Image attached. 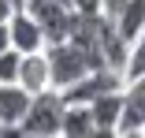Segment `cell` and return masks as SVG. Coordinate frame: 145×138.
Wrapping results in <instances>:
<instances>
[{
	"mask_svg": "<svg viewBox=\"0 0 145 138\" xmlns=\"http://www.w3.org/2000/svg\"><path fill=\"white\" fill-rule=\"evenodd\" d=\"M63 108H67V97L60 90H41L34 93L30 108L19 123V134L26 138H52V134H63Z\"/></svg>",
	"mask_w": 145,
	"mask_h": 138,
	"instance_id": "6da1fadb",
	"label": "cell"
},
{
	"mask_svg": "<svg viewBox=\"0 0 145 138\" xmlns=\"http://www.w3.org/2000/svg\"><path fill=\"white\" fill-rule=\"evenodd\" d=\"M45 56H48V82H52V90H67L71 82H78L86 71H93V64L86 60V52L74 41H52V45H45Z\"/></svg>",
	"mask_w": 145,
	"mask_h": 138,
	"instance_id": "7a4b0ae2",
	"label": "cell"
},
{
	"mask_svg": "<svg viewBox=\"0 0 145 138\" xmlns=\"http://www.w3.org/2000/svg\"><path fill=\"white\" fill-rule=\"evenodd\" d=\"M26 11H30L41 26L45 41H67V30H71V19H74V8L67 4V0H26L22 4Z\"/></svg>",
	"mask_w": 145,
	"mask_h": 138,
	"instance_id": "3957f363",
	"label": "cell"
},
{
	"mask_svg": "<svg viewBox=\"0 0 145 138\" xmlns=\"http://www.w3.org/2000/svg\"><path fill=\"white\" fill-rule=\"evenodd\" d=\"M34 93L22 82H0V134H19V123L30 108Z\"/></svg>",
	"mask_w": 145,
	"mask_h": 138,
	"instance_id": "277c9868",
	"label": "cell"
},
{
	"mask_svg": "<svg viewBox=\"0 0 145 138\" xmlns=\"http://www.w3.org/2000/svg\"><path fill=\"white\" fill-rule=\"evenodd\" d=\"M145 127V71L123 82V116H119V134H141Z\"/></svg>",
	"mask_w": 145,
	"mask_h": 138,
	"instance_id": "5b68a950",
	"label": "cell"
},
{
	"mask_svg": "<svg viewBox=\"0 0 145 138\" xmlns=\"http://www.w3.org/2000/svg\"><path fill=\"white\" fill-rule=\"evenodd\" d=\"M8 34H11V49H19V52H41L48 45L41 26H37V19L26 8H15V15L8 19Z\"/></svg>",
	"mask_w": 145,
	"mask_h": 138,
	"instance_id": "8992f818",
	"label": "cell"
},
{
	"mask_svg": "<svg viewBox=\"0 0 145 138\" xmlns=\"http://www.w3.org/2000/svg\"><path fill=\"white\" fill-rule=\"evenodd\" d=\"M89 108H93L97 134H119V116H123V90L101 93L97 101H89Z\"/></svg>",
	"mask_w": 145,
	"mask_h": 138,
	"instance_id": "52a82bcc",
	"label": "cell"
},
{
	"mask_svg": "<svg viewBox=\"0 0 145 138\" xmlns=\"http://www.w3.org/2000/svg\"><path fill=\"white\" fill-rule=\"evenodd\" d=\"M19 82H22L30 93H41V90L52 86V82H48V56H45V49H41V52H22Z\"/></svg>",
	"mask_w": 145,
	"mask_h": 138,
	"instance_id": "ba28073f",
	"label": "cell"
},
{
	"mask_svg": "<svg viewBox=\"0 0 145 138\" xmlns=\"http://www.w3.org/2000/svg\"><path fill=\"white\" fill-rule=\"evenodd\" d=\"M63 134L67 138H89V134H97L93 108L78 104V101H67V108H63Z\"/></svg>",
	"mask_w": 145,
	"mask_h": 138,
	"instance_id": "9c48e42d",
	"label": "cell"
},
{
	"mask_svg": "<svg viewBox=\"0 0 145 138\" xmlns=\"http://www.w3.org/2000/svg\"><path fill=\"white\" fill-rule=\"evenodd\" d=\"M112 19H115V30L123 34V41L130 45V41L145 30V0H127Z\"/></svg>",
	"mask_w": 145,
	"mask_h": 138,
	"instance_id": "30bf717a",
	"label": "cell"
},
{
	"mask_svg": "<svg viewBox=\"0 0 145 138\" xmlns=\"http://www.w3.org/2000/svg\"><path fill=\"white\" fill-rule=\"evenodd\" d=\"M19 67H22V52L19 49L0 52V82H19Z\"/></svg>",
	"mask_w": 145,
	"mask_h": 138,
	"instance_id": "8fae6325",
	"label": "cell"
},
{
	"mask_svg": "<svg viewBox=\"0 0 145 138\" xmlns=\"http://www.w3.org/2000/svg\"><path fill=\"white\" fill-rule=\"evenodd\" d=\"M145 71V30L130 41V56H127V78H134V75H141Z\"/></svg>",
	"mask_w": 145,
	"mask_h": 138,
	"instance_id": "7c38bea8",
	"label": "cell"
},
{
	"mask_svg": "<svg viewBox=\"0 0 145 138\" xmlns=\"http://www.w3.org/2000/svg\"><path fill=\"white\" fill-rule=\"evenodd\" d=\"M71 8L78 15H97V11H104V0H71Z\"/></svg>",
	"mask_w": 145,
	"mask_h": 138,
	"instance_id": "4fadbf2b",
	"label": "cell"
},
{
	"mask_svg": "<svg viewBox=\"0 0 145 138\" xmlns=\"http://www.w3.org/2000/svg\"><path fill=\"white\" fill-rule=\"evenodd\" d=\"M15 8H19L15 0H0V22H8V19L15 15Z\"/></svg>",
	"mask_w": 145,
	"mask_h": 138,
	"instance_id": "5bb4252c",
	"label": "cell"
},
{
	"mask_svg": "<svg viewBox=\"0 0 145 138\" xmlns=\"http://www.w3.org/2000/svg\"><path fill=\"white\" fill-rule=\"evenodd\" d=\"M11 49V34H8V22H0V52Z\"/></svg>",
	"mask_w": 145,
	"mask_h": 138,
	"instance_id": "9a60e30c",
	"label": "cell"
},
{
	"mask_svg": "<svg viewBox=\"0 0 145 138\" xmlns=\"http://www.w3.org/2000/svg\"><path fill=\"white\" fill-rule=\"evenodd\" d=\"M15 4H19V8H22V4H26V0H15Z\"/></svg>",
	"mask_w": 145,
	"mask_h": 138,
	"instance_id": "2e32d148",
	"label": "cell"
},
{
	"mask_svg": "<svg viewBox=\"0 0 145 138\" xmlns=\"http://www.w3.org/2000/svg\"><path fill=\"white\" fill-rule=\"evenodd\" d=\"M141 134H145V127H141Z\"/></svg>",
	"mask_w": 145,
	"mask_h": 138,
	"instance_id": "e0dca14e",
	"label": "cell"
},
{
	"mask_svg": "<svg viewBox=\"0 0 145 138\" xmlns=\"http://www.w3.org/2000/svg\"><path fill=\"white\" fill-rule=\"evenodd\" d=\"M67 4H71V0H67Z\"/></svg>",
	"mask_w": 145,
	"mask_h": 138,
	"instance_id": "ac0fdd59",
	"label": "cell"
}]
</instances>
